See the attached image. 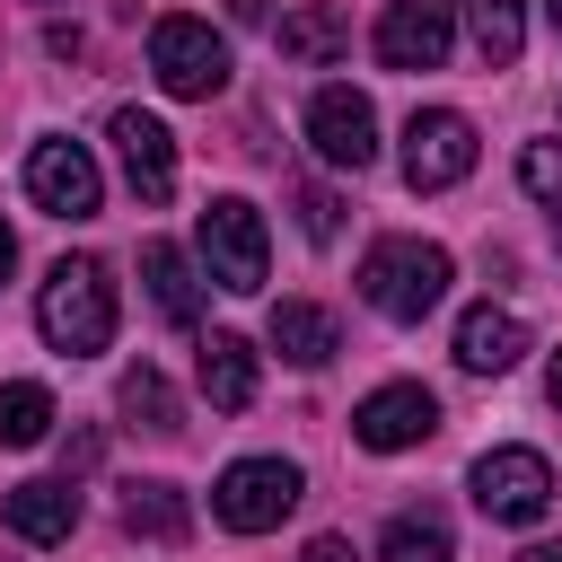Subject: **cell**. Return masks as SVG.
<instances>
[{
	"mask_svg": "<svg viewBox=\"0 0 562 562\" xmlns=\"http://www.w3.org/2000/svg\"><path fill=\"white\" fill-rule=\"evenodd\" d=\"M342 44H351V26H342V9H325V0H307V9L281 18V53H290V61H342Z\"/></svg>",
	"mask_w": 562,
	"mask_h": 562,
	"instance_id": "22",
	"label": "cell"
},
{
	"mask_svg": "<svg viewBox=\"0 0 562 562\" xmlns=\"http://www.w3.org/2000/svg\"><path fill=\"white\" fill-rule=\"evenodd\" d=\"M378 562H457L448 518H439V509H395L386 536H378Z\"/></svg>",
	"mask_w": 562,
	"mask_h": 562,
	"instance_id": "21",
	"label": "cell"
},
{
	"mask_svg": "<svg viewBox=\"0 0 562 562\" xmlns=\"http://www.w3.org/2000/svg\"><path fill=\"white\" fill-rule=\"evenodd\" d=\"M105 140H114V158H123V176H132L140 202H167V193H176V132H167L158 114L114 105V114H105Z\"/></svg>",
	"mask_w": 562,
	"mask_h": 562,
	"instance_id": "12",
	"label": "cell"
},
{
	"mask_svg": "<svg viewBox=\"0 0 562 562\" xmlns=\"http://www.w3.org/2000/svg\"><path fill=\"white\" fill-rule=\"evenodd\" d=\"M114 404H123V422H132V430H158V439H176V430H184V404H176V386H167L149 360H140V369H123Z\"/></svg>",
	"mask_w": 562,
	"mask_h": 562,
	"instance_id": "18",
	"label": "cell"
},
{
	"mask_svg": "<svg viewBox=\"0 0 562 562\" xmlns=\"http://www.w3.org/2000/svg\"><path fill=\"white\" fill-rule=\"evenodd\" d=\"M299 562H360V553H351V544H342V536H316V544H307V553H299Z\"/></svg>",
	"mask_w": 562,
	"mask_h": 562,
	"instance_id": "26",
	"label": "cell"
},
{
	"mask_svg": "<svg viewBox=\"0 0 562 562\" xmlns=\"http://www.w3.org/2000/svg\"><path fill=\"white\" fill-rule=\"evenodd\" d=\"M263 263H272V237H263V211L246 193H211L202 202V272L220 290H263Z\"/></svg>",
	"mask_w": 562,
	"mask_h": 562,
	"instance_id": "3",
	"label": "cell"
},
{
	"mask_svg": "<svg viewBox=\"0 0 562 562\" xmlns=\"http://www.w3.org/2000/svg\"><path fill=\"white\" fill-rule=\"evenodd\" d=\"M299 509V465L290 457H237L220 483H211V518L237 527V536H263Z\"/></svg>",
	"mask_w": 562,
	"mask_h": 562,
	"instance_id": "5",
	"label": "cell"
},
{
	"mask_svg": "<svg viewBox=\"0 0 562 562\" xmlns=\"http://www.w3.org/2000/svg\"><path fill=\"white\" fill-rule=\"evenodd\" d=\"M44 430H53V395L35 378H9L0 386V448H35Z\"/></svg>",
	"mask_w": 562,
	"mask_h": 562,
	"instance_id": "23",
	"label": "cell"
},
{
	"mask_svg": "<svg viewBox=\"0 0 562 562\" xmlns=\"http://www.w3.org/2000/svg\"><path fill=\"white\" fill-rule=\"evenodd\" d=\"M544 395H553V404H562V351H553V369H544Z\"/></svg>",
	"mask_w": 562,
	"mask_h": 562,
	"instance_id": "27",
	"label": "cell"
},
{
	"mask_svg": "<svg viewBox=\"0 0 562 562\" xmlns=\"http://www.w3.org/2000/svg\"><path fill=\"white\" fill-rule=\"evenodd\" d=\"M307 140H316V158L325 167H369L378 158V105L360 97V88H316L307 97Z\"/></svg>",
	"mask_w": 562,
	"mask_h": 562,
	"instance_id": "10",
	"label": "cell"
},
{
	"mask_svg": "<svg viewBox=\"0 0 562 562\" xmlns=\"http://www.w3.org/2000/svg\"><path fill=\"white\" fill-rule=\"evenodd\" d=\"M518 184H527L544 211H562V140H527V149H518Z\"/></svg>",
	"mask_w": 562,
	"mask_h": 562,
	"instance_id": "24",
	"label": "cell"
},
{
	"mask_svg": "<svg viewBox=\"0 0 562 562\" xmlns=\"http://www.w3.org/2000/svg\"><path fill=\"white\" fill-rule=\"evenodd\" d=\"M149 70L167 97H220L228 88V44L211 35V18H158L149 26Z\"/></svg>",
	"mask_w": 562,
	"mask_h": 562,
	"instance_id": "6",
	"label": "cell"
},
{
	"mask_svg": "<svg viewBox=\"0 0 562 562\" xmlns=\"http://www.w3.org/2000/svg\"><path fill=\"white\" fill-rule=\"evenodd\" d=\"M272 351H281L290 369H325V360L342 351L334 307H316V299H281V307H272Z\"/></svg>",
	"mask_w": 562,
	"mask_h": 562,
	"instance_id": "15",
	"label": "cell"
},
{
	"mask_svg": "<svg viewBox=\"0 0 562 562\" xmlns=\"http://www.w3.org/2000/svg\"><path fill=\"white\" fill-rule=\"evenodd\" d=\"M299 220H307V237L325 246V237H334V193H325V184H299Z\"/></svg>",
	"mask_w": 562,
	"mask_h": 562,
	"instance_id": "25",
	"label": "cell"
},
{
	"mask_svg": "<svg viewBox=\"0 0 562 562\" xmlns=\"http://www.w3.org/2000/svg\"><path fill=\"white\" fill-rule=\"evenodd\" d=\"M465 176H474V123L457 105H422L404 123V184L413 193H448Z\"/></svg>",
	"mask_w": 562,
	"mask_h": 562,
	"instance_id": "7",
	"label": "cell"
},
{
	"mask_svg": "<svg viewBox=\"0 0 562 562\" xmlns=\"http://www.w3.org/2000/svg\"><path fill=\"white\" fill-rule=\"evenodd\" d=\"M9 263H18V237H9V228H0V281H9Z\"/></svg>",
	"mask_w": 562,
	"mask_h": 562,
	"instance_id": "28",
	"label": "cell"
},
{
	"mask_svg": "<svg viewBox=\"0 0 562 562\" xmlns=\"http://www.w3.org/2000/svg\"><path fill=\"white\" fill-rule=\"evenodd\" d=\"M448 44H457V0H386V18H378L386 70H439Z\"/></svg>",
	"mask_w": 562,
	"mask_h": 562,
	"instance_id": "9",
	"label": "cell"
},
{
	"mask_svg": "<svg viewBox=\"0 0 562 562\" xmlns=\"http://www.w3.org/2000/svg\"><path fill=\"white\" fill-rule=\"evenodd\" d=\"M26 193H35V211H53V220H97L105 176H97V158H88L79 140H35V149H26Z\"/></svg>",
	"mask_w": 562,
	"mask_h": 562,
	"instance_id": "8",
	"label": "cell"
},
{
	"mask_svg": "<svg viewBox=\"0 0 562 562\" xmlns=\"http://www.w3.org/2000/svg\"><path fill=\"white\" fill-rule=\"evenodd\" d=\"M518 562H562V544H527V553H518Z\"/></svg>",
	"mask_w": 562,
	"mask_h": 562,
	"instance_id": "29",
	"label": "cell"
},
{
	"mask_svg": "<svg viewBox=\"0 0 562 562\" xmlns=\"http://www.w3.org/2000/svg\"><path fill=\"white\" fill-rule=\"evenodd\" d=\"M465 492H474L483 518H501V527H536V518L553 509V465H544L536 448H483L474 474H465Z\"/></svg>",
	"mask_w": 562,
	"mask_h": 562,
	"instance_id": "4",
	"label": "cell"
},
{
	"mask_svg": "<svg viewBox=\"0 0 562 562\" xmlns=\"http://www.w3.org/2000/svg\"><path fill=\"white\" fill-rule=\"evenodd\" d=\"M140 281H149V307H158L167 325H193V316H202V281H193L184 246L149 237V246H140Z\"/></svg>",
	"mask_w": 562,
	"mask_h": 562,
	"instance_id": "16",
	"label": "cell"
},
{
	"mask_svg": "<svg viewBox=\"0 0 562 562\" xmlns=\"http://www.w3.org/2000/svg\"><path fill=\"white\" fill-rule=\"evenodd\" d=\"M457 9H465V26H474V44H483L492 70H509L527 53V0H457Z\"/></svg>",
	"mask_w": 562,
	"mask_h": 562,
	"instance_id": "20",
	"label": "cell"
},
{
	"mask_svg": "<svg viewBox=\"0 0 562 562\" xmlns=\"http://www.w3.org/2000/svg\"><path fill=\"white\" fill-rule=\"evenodd\" d=\"M0 518H9L26 544H61V536L79 527V492L53 483V474H35V483H9V492H0Z\"/></svg>",
	"mask_w": 562,
	"mask_h": 562,
	"instance_id": "14",
	"label": "cell"
},
{
	"mask_svg": "<svg viewBox=\"0 0 562 562\" xmlns=\"http://www.w3.org/2000/svg\"><path fill=\"white\" fill-rule=\"evenodd\" d=\"M360 299L386 325H422L448 299V246H430V237H378L360 255Z\"/></svg>",
	"mask_w": 562,
	"mask_h": 562,
	"instance_id": "2",
	"label": "cell"
},
{
	"mask_svg": "<svg viewBox=\"0 0 562 562\" xmlns=\"http://www.w3.org/2000/svg\"><path fill=\"white\" fill-rule=\"evenodd\" d=\"M202 395H211V413H246L255 404V342L246 334H211L202 342Z\"/></svg>",
	"mask_w": 562,
	"mask_h": 562,
	"instance_id": "17",
	"label": "cell"
},
{
	"mask_svg": "<svg viewBox=\"0 0 562 562\" xmlns=\"http://www.w3.org/2000/svg\"><path fill=\"white\" fill-rule=\"evenodd\" d=\"M430 430H439V395H430V386H413V378H395V386L360 395V413H351V439H360V448H378V457L422 448Z\"/></svg>",
	"mask_w": 562,
	"mask_h": 562,
	"instance_id": "11",
	"label": "cell"
},
{
	"mask_svg": "<svg viewBox=\"0 0 562 562\" xmlns=\"http://www.w3.org/2000/svg\"><path fill=\"white\" fill-rule=\"evenodd\" d=\"M518 360H527V325H518L509 307H465V316H457V369L501 378V369H518Z\"/></svg>",
	"mask_w": 562,
	"mask_h": 562,
	"instance_id": "13",
	"label": "cell"
},
{
	"mask_svg": "<svg viewBox=\"0 0 562 562\" xmlns=\"http://www.w3.org/2000/svg\"><path fill=\"white\" fill-rule=\"evenodd\" d=\"M35 334H44L53 351H70V360L105 351V342H114V272H105L97 255H61V263L44 272V290H35Z\"/></svg>",
	"mask_w": 562,
	"mask_h": 562,
	"instance_id": "1",
	"label": "cell"
},
{
	"mask_svg": "<svg viewBox=\"0 0 562 562\" xmlns=\"http://www.w3.org/2000/svg\"><path fill=\"white\" fill-rule=\"evenodd\" d=\"M544 18H553V35H562V0H544Z\"/></svg>",
	"mask_w": 562,
	"mask_h": 562,
	"instance_id": "30",
	"label": "cell"
},
{
	"mask_svg": "<svg viewBox=\"0 0 562 562\" xmlns=\"http://www.w3.org/2000/svg\"><path fill=\"white\" fill-rule=\"evenodd\" d=\"M123 527H132V536H149V544H184L193 509H184V492H176V483H123Z\"/></svg>",
	"mask_w": 562,
	"mask_h": 562,
	"instance_id": "19",
	"label": "cell"
}]
</instances>
